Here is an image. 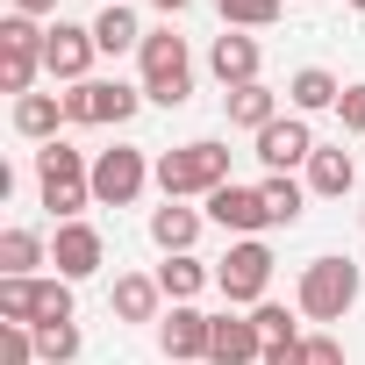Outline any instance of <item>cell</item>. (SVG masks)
I'll return each mask as SVG.
<instances>
[{
	"instance_id": "obj_28",
	"label": "cell",
	"mask_w": 365,
	"mask_h": 365,
	"mask_svg": "<svg viewBox=\"0 0 365 365\" xmlns=\"http://www.w3.org/2000/svg\"><path fill=\"white\" fill-rule=\"evenodd\" d=\"M43 322H72V279H36V322L29 329H43Z\"/></svg>"
},
{
	"instance_id": "obj_7",
	"label": "cell",
	"mask_w": 365,
	"mask_h": 365,
	"mask_svg": "<svg viewBox=\"0 0 365 365\" xmlns=\"http://www.w3.org/2000/svg\"><path fill=\"white\" fill-rule=\"evenodd\" d=\"M208 336H215V315H201L194 301H179L158 315V351L165 365H208Z\"/></svg>"
},
{
	"instance_id": "obj_26",
	"label": "cell",
	"mask_w": 365,
	"mask_h": 365,
	"mask_svg": "<svg viewBox=\"0 0 365 365\" xmlns=\"http://www.w3.org/2000/svg\"><path fill=\"white\" fill-rule=\"evenodd\" d=\"M215 8H222V29H272L279 15H287V0H215Z\"/></svg>"
},
{
	"instance_id": "obj_10",
	"label": "cell",
	"mask_w": 365,
	"mask_h": 365,
	"mask_svg": "<svg viewBox=\"0 0 365 365\" xmlns=\"http://www.w3.org/2000/svg\"><path fill=\"white\" fill-rule=\"evenodd\" d=\"M208 222H215V230H230V237H258V230H272L265 194H258V187H237V179L208 194Z\"/></svg>"
},
{
	"instance_id": "obj_23",
	"label": "cell",
	"mask_w": 365,
	"mask_h": 365,
	"mask_svg": "<svg viewBox=\"0 0 365 365\" xmlns=\"http://www.w3.org/2000/svg\"><path fill=\"white\" fill-rule=\"evenodd\" d=\"M36 265H51V244L36 230H0V272H15V279H36Z\"/></svg>"
},
{
	"instance_id": "obj_36",
	"label": "cell",
	"mask_w": 365,
	"mask_h": 365,
	"mask_svg": "<svg viewBox=\"0 0 365 365\" xmlns=\"http://www.w3.org/2000/svg\"><path fill=\"white\" fill-rule=\"evenodd\" d=\"M15 15H29V22H43V15H58V0H15Z\"/></svg>"
},
{
	"instance_id": "obj_11",
	"label": "cell",
	"mask_w": 365,
	"mask_h": 365,
	"mask_svg": "<svg viewBox=\"0 0 365 365\" xmlns=\"http://www.w3.org/2000/svg\"><path fill=\"white\" fill-rule=\"evenodd\" d=\"M258 65H265V51H258V36H244V29H222V36L208 43V72L222 79V93L258 86Z\"/></svg>"
},
{
	"instance_id": "obj_16",
	"label": "cell",
	"mask_w": 365,
	"mask_h": 365,
	"mask_svg": "<svg viewBox=\"0 0 365 365\" xmlns=\"http://www.w3.org/2000/svg\"><path fill=\"white\" fill-rule=\"evenodd\" d=\"M108 308H115V322H158V315H165V287H158V272H122L115 294H108Z\"/></svg>"
},
{
	"instance_id": "obj_6",
	"label": "cell",
	"mask_w": 365,
	"mask_h": 365,
	"mask_svg": "<svg viewBox=\"0 0 365 365\" xmlns=\"http://www.w3.org/2000/svg\"><path fill=\"white\" fill-rule=\"evenodd\" d=\"M150 179H158V165H150L143 150L115 143V150H101V158H93V201H101V208H136Z\"/></svg>"
},
{
	"instance_id": "obj_18",
	"label": "cell",
	"mask_w": 365,
	"mask_h": 365,
	"mask_svg": "<svg viewBox=\"0 0 365 365\" xmlns=\"http://www.w3.org/2000/svg\"><path fill=\"white\" fill-rule=\"evenodd\" d=\"M222 108H230V129H251V136L279 122V93H272L265 79H258V86H237V93H222Z\"/></svg>"
},
{
	"instance_id": "obj_14",
	"label": "cell",
	"mask_w": 365,
	"mask_h": 365,
	"mask_svg": "<svg viewBox=\"0 0 365 365\" xmlns=\"http://www.w3.org/2000/svg\"><path fill=\"white\" fill-rule=\"evenodd\" d=\"M201 222H208V208H187V201H165V208H150V244H158L165 258H187V251L201 244Z\"/></svg>"
},
{
	"instance_id": "obj_29",
	"label": "cell",
	"mask_w": 365,
	"mask_h": 365,
	"mask_svg": "<svg viewBox=\"0 0 365 365\" xmlns=\"http://www.w3.org/2000/svg\"><path fill=\"white\" fill-rule=\"evenodd\" d=\"M36 351H43V365H72L79 358V322H43L36 329Z\"/></svg>"
},
{
	"instance_id": "obj_8",
	"label": "cell",
	"mask_w": 365,
	"mask_h": 365,
	"mask_svg": "<svg viewBox=\"0 0 365 365\" xmlns=\"http://www.w3.org/2000/svg\"><path fill=\"white\" fill-rule=\"evenodd\" d=\"M93 58H101V43H93V29H79V22H51V36H43V72L58 79V86H79L86 72H93Z\"/></svg>"
},
{
	"instance_id": "obj_12",
	"label": "cell",
	"mask_w": 365,
	"mask_h": 365,
	"mask_svg": "<svg viewBox=\"0 0 365 365\" xmlns=\"http://www.w3.org/2000/svg\"><path fill=\"white\" fill-rule=\"evenodd\" d=\"M308 158H315L308 115H279L272 129H258V165H265V172H294V165H308Z\"/></svg>"
},
{
	"instance_id": "obj_38",
	"label": "cell",
	"mask_w": 365,
	"mask_h": 365,
	"mask_svg": "<svg viewBox=\"0 0 365 365\" xmlns=\"http://www.w3.org/2000/svg\"><path fill=\"white\" fill-rule=\"evenodd\" d=\"M344 8H351V15H365V0H344Z\"/></svg>"
},
{
	"instance_id": "obj_31",
	"label": "cell",
	"mask_w": 365,
	"mask_h": 365,
	"mask_svg": "<svg viewBox=\"0 0 365 365\" xmlns=\"http://www.w3.org/2000/svg\"><path fill=\"white\" fill-rule=\"evenodd\" d=\"M251 322H258V336H265V344H294V336H301V322H294L279 301H258V308H251Z\"/></svg>"
},
{
	"instance_id": "obj_22",
	"label": "cell",
	"mask_w": 365,
	"mask_h": 365,
	"mask_svg": "<svg viewBox=\"0 0 365 365\" xmlns=\"http://www.w3.org/2000/svg\"><path fill=\"white\" fill-rule=\"evenodd\" d=\"M287 101H294V115H322V108H336V101H344V86H336V72L301 65V72L287 79Z\"/></svg>"
},
{
	"instance_id": "obj_20",
	"label": "cell",
	"mask_w": 365,
	"mask_h": 365,
	"mask_svg": "<svg viewBox=\"0 0 365 365\" xmlns=\"http://www.w3.org/2000/svg\"><path fill=\"white\" fill-rule=\"evenodd\" d=\"M265 215H272V230H294L301 215H308V179H294V172H265Z\"/></svg>"
},
{
	"instance_id": "obj_4",
	"label": "cell",
	"mask_w": 365,
	"mask_h": 365,
	"mask_svg": "<svg viewBox=\"0 0 365 365\" xmlns=\"http://www.w3.org/2000/svg\"><path fill=\"white\" fill-rule=\"evenodd\" d=\"M265 287H272V244H265V237H237L230 258L215 265V294H222L230 308H258Z\"/></svg>"
},
{
	"instance_id": "obj_9",
	"label": "cell",
	"mask_w": 365,
	"mask_h": 365,
	"mask_svg": "<svg viewBox=\"0 0 365 365\" xmlns=\"http://www.w3.org/2000/svg\"><path fill=\"white\" fill-rule=\"evenodd\" d=\"M51 265H58V279H93L101 265H108V244H101V230L93 222H58V237H51Z\"/></svg>"
},
{
	"instance_id": "obj_25",
	"label": "cell",
	"mask_w": 365,
	"mask_h": 365,
	"mask_svg": "<svg viewBox=\"0 0 365 365\" xmlns=\"http://www.w3.org/2000/svg\"><path fill=\"white\" fill-rule=\"evenodd\" d=\"M143 108V86H122V79H93V129H122L129 115Z\"/></svg>"
},
{
	"instance_id": "obj_32",
	"label": "cell",
	"mask_w": 365,
	"mask_h": 365,
	"mask_svg": "<svg viewBox=\"0 0 365 365\" xmlns=\"http://www.w3.org/2000/svg\"><path fill=\"white\" fill-rule=\"evenodd\" d=\"M65 122H72V129H93V79L65 86Z\"/></svg>"
},
{
	"instance_id": "obj_30",
	"label": "cell",
	"mask_w": 365,
	"mask_h": 365,
	"mask_svg": "<svg viewBox=\"0 0 365 365\" xmlns=\"http://www.w3.org/2000/svg\"><path fill=\"white\" fill-rule=\"evenodd\" d=\"M0 365H43V351H36V329H29V322H0Z\"/></svg>"
},
{
	"instance_id": "obj_3",
	"label": "cell",
	"mask_w": 365,
	"mask_h": 365,
	"mask_svg": "<svg viewBox=\"0 0 365 365\" xmlns=\"http://www.w3.org/2000/svg\"><path fill=\"white\" fill-rule=\"evenodd\" d=\"M358 294H365V272L351 258H308L301 265V287H294V308L308 322H344L358 308Z\"/></svg>"
},
{
	"instance_id": "obj_34",
	"label": "cell",
	"mask_w": 365,
	"mask_h": 365,
	"mask_svg": "<svg viewBox=\"0 0 365 365\" xmlns=\"http://www.w3.org/2000/svg\"><path fill=\"white\" fill-rule=\"evenodd\" d=\"M308 365H344V336L315 329V336H308Z\"/></svg>"
},
{
	"instance_id": "obj_2",
	"label": "cell",
	"mask_w": 365,
	"mask_h": 365,
	"mask_svg": "<svg viewBox=\"0 0 365 365\" xmlns=\"http://www.w3.org/2000/svg\"><path fill=\"white\" fill-rule=\"evenodd\" d=\"M136 65H143V101H158V108H187L194 101V51H187V36H179L172 22L143 29Z\"/></svg>"
},
{
	"instance_id": "obj_15",
	"label": "cell",
	"mask_w": 365,
	"mask_h": 365,
	"mask_svg": "<svg viewBox=\"0 0 365 365\" xmlns=\"http://www.w3.org/2000/svg\"><path fill=\"white\" fill-rule=\"evenodd\" d=\"M358 187V158L344 150V143H315V158H308V194L315 201H344Z\"/></svg>"
},
{
	"instance_id": "obj_21",
	"label": "cell",
	"mask_w": 365,
	"mask_h": 365,
	"mask_svg": "<svg viewBox=\"0 0 365 365\" xmlns=\"http://www.w3.org/2000/svg\"><path fill=\"white\" fill-rule=\"evenodd\" d=\"M93 43H101V58H122V51H143V22L129 15V0H122V8H101L93 22Z\"/></svg>"
},
{
	"instance_id": "obj_17",
	"label": "cell",
	"mask_w": 365,
	"mask_h": 365,
	"mask_svg": "<svg viewBox=\"0 0 365 365\" xmlns=\"http://www.w3.org/2000/svg\"><path fill=\"white\" fill-rule=\"evenodd\" d=\"M36 187H93L86 150H72L65 136H58V143H43V150H36Z\"/></svg>"
},
{
	"instance_id": "obj_5",
	"label": "cell",
	"mask_w": 365,
	"mask_h": 365,
	"mask_svg": "<svg viewBox=\"0 0 365 365\" xmlns=\"http://www.w3.org/2000/svg\"><path fill=\"white\" fill-rule=\"evenodd\" d=\"M43 22H29V15H8L0 22V93H36V72H43Z\"/></svg>"
},
{
	"instance_id": "obj_35",
	"label": "cell",
	"mask_w": 365,
	"mask_h": 365,
	"mask_svg": "<svg viewBox=\"0 0 365 365\" xmlns=\"http://www.w3.org/2000/svg\"><path fill=\"white\" fill-rule=\"evenodd\" d=\"M265 365H308V336H294V344H265Z\"/></svg>"
},
{
	"instance_id": "obj_40",
	"label": "cell",
	"mask_w": 365,
	"mask_h": 365,
	"mask_svg": "<svg viewBox=\"0 0 365 365\" xmlns=\"http://www.w3.org/2000/svg\"><path fill=\"white\" fill-rule=\"evenodd\" d=\"M358 230H365V208H358Z\"/></svg>"
},
{
	"instance_id": "obj_13",
	"label": "cell",
	"mask_w": 365,
	"mask_h": 365,
	"mask_svg": "<svg viewBox=\"0 0 365 365\" xmlns=\"http://www.w3.org/2000/svg\"><path fill=\"white\" fill-rule=\"evenodd\" d=\"M208 365H265V336H258V322H251V315H215Z\"/></svg>"
},
{
	"instance_id": "obj_27",
	"label": "cell",
	"mask_w": 365,
	"mask_h": 365,
	"mask_svg": "<svg viewBox=\"0 0 365 365\" xmlns=\"http://www.w3.org/2000/svg\"><path fill=\"white\" fill-rule=\"evenodd\" d=\"M0 322H36V279L0 272Z\"/></svg>"
},
{
	"instance_id": "obj_24",
	"label": "cell",
	"mask_w": 365,
	"mask_h": 365,
	"mask_svg": "<svg viewBox=\"0 0 365 365\" xmlns=\"http://www.w3.org/2000/svg\"><path fill=\"white\" fill-rule=\"evenodd\" d=\"M158 287H165V301L179 308V301H194L201 287H215V265H201L194 251H187V258H165V265H158Z\"/></svg>"
},
{
	"instance_id": "obj_33",
	"label": "cell",
	"mask_w": 365,
	"mask_h": 365,
	"mask_svg": "<svg viewBox=\"0 0 365 365\" xmlns=\"http://www.w3.org/2000/svg\"><path fill=\"white\" fill-rule=\"evenodd\" d=\"M336 115H344V136H365V79H358V86H344Z\"/></svg>"
},
{
	"instance_id": "obj_37",
	"label": "cell",
	"mask_w": 365,
	"mask_h": 365,
	"mask_svg": "<svg viewBox=\"0 0 365 365\" xmlns=\"http://www.w3.org/2000/svg\"><path fill=\"white\" fill-rule=\"evenodd\" d=\"M150 8H158V15L172 22V15H187V8H194V0H150Z\"/></svg>"
},
{
	"instance_id": "obj_19",
	"label": "cell",
	"mask_w": 365,
	"mask_h": 365,
	"mask_svg": "<svg viewBox=\"0 0 365 365\" xmlns=\"http://www.w3.org/2000/svg\"><path fill=\"white\" fill-rule=\"evenodd\" d=\"M15 129H22L29 143H58V129H65V93H22V101H15Z\"/></svg>"
},
{
	"instance_id": "obj_1",
	"label": "cell",
	"mask_w": 365,
	"mask_h": 365,
	"mask_svg": "<svg viewBox=\"0 0 365 365\" xmlns=\"http://www.w3.org/2000/svg\"><path fill=\"white\" fill-rule=\"evenodd\" d=\"M215 187H230V143L215 136H194L158 158V194L165 201H208Z\"/></svg>"
},
{
	"instance_id": "obj_39",
	"label": "cell",
	"mask_w": 365,
	"mask_h": 365,
	"mask_svg": "<svg viewBox=\"0 0 365 365\" xmlns=\"http://www.w3.org/2000/svg\"><path fill=\"white\" fill-rule=\"evenodd\" d=\"M101 8H122V0H101Z\"/></svg>"
}]
</instances>
